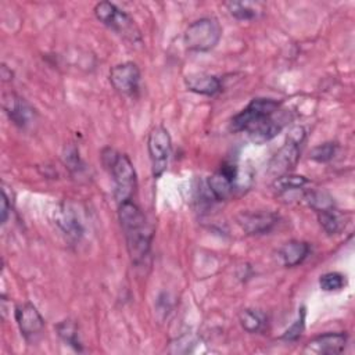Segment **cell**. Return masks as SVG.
<instances>
[{
	"mask_svg": "<svg viewBox=\"0 0 355 355\" xmlns=\"http://www.w3.org/2000/svg\"><path fill=\"white\" fill-rule=\"evenodd\" d=\"M280 105V101L273 98H252L245 108L232 116L229 129L234 133L244 132L252 143L263 144L276 137L286 123Z\"/></svg>",
	"mask_w": 355,
	"mask_h": 355,
	"instance_id": "6da1fadb",
	"label": "cell"
},
{
	"mask_svg": "<svg viewBox=\"0 0 355 355\" xmlns=\"http://www.w3.org/2000/svg\"><path fill=\"white\" fill-rule=\"evenodd\" d=\"M118 218L130 261L135 265H139L148 255L153 230L148 226L143 211L133 202V200L118 204Z\"/></svg>",
	"mask_w": 355,
	"mask_h": 355,
	"instance_id": "7a4b0ae2",
	"label": "cell"
},
{
	"mask_svg": "<svg viewBox=\"0 0 355 355\" xmlns=\"http://www.w3.org/2000/svg\"><path fill=\"white\" fill-rule=\"evenodd\" d=\"M101 161L112 176L114 197L116 202L121 204L132 200L137 187V176L130 158L126 154L105 147L101 151Z\"/></svg>",
	"mask_w": 355,
	"mask_h": 355,
	"instance_id": "3957f363",
	"label": "cell"
},
{
	"mask_svg": "<svg viewBox=\"0 0 355 355\" xmlns=\"http://www.w3.org/2000/svg\"><path fill=\"white\" fill-rule=\"evenodd\" d=\"M94 15L96 18L118 33L121 37L130 43H140L141 42V32L135 24L133 18L128 15L125 11L118 8L111 1H100L94 6Z\"/></svg>",
	"mask_w": 355,
	"mask_h": 355,
	"instance_id": "277c9868",
	"label": "cell"
},
{
	"mask_svg": "<svg viewBox=\"0 0 355 355\" xmlns=\"http://www.w3.org/2000/svg\"><path fill=\"white\" fill-rule=\"evenodd\" d=\"M222 37V26L214 17H202L191 22L183 35L187 50L205 53L212 50Z\"/></svg>",
	"mask_w": 355,
	"mask_h": 355,
	"instance_id": "5b68a950",
	"label": "cell"
},
{
	"mask_svg": "<svg viewBox=\"0 0 355 355\" xmlns=\"http://www.w3.org/2000/svg\"><path fill=\"white\" fill-rule=\"evenodd\" d=\"M147 150L151 161V172L157 179L166 171L172 153V139L166 128L158 125L150 130L147 137Z\"/></svg>",
	"mask_w": 355,
	"mask_h": 355,
	"instance_id": "8992f818",
	"label": "cell"
},
{
	"mask_svg": "<svg viewBox=\"0 0 355 355\" xmlns=\"http://www.w3.org/2000/svg\"><path fill=\"white\" fill-rule=\"evenodd\" d=\"M305 139V129L302 126H294L290 129L287 135V140L284 146L275 154L270 161L269 172L275 176H282L288 172L293 166H295L300 158V147Z\"/></svg>",
	"mask_w": 355,
	"mask_h": 355,
	"instance_id": "52a82bcc",
	"label": "cell"
},
{
	"mask_svg": "<svg viewBox=\"0 0 355 355\" xmlns=\"http://www.w3.org/2000/svg\"><path fill=\"white\" fill-rule=\"evenodd\" d=\"M110 82L112 87L123 94V96H133L139 90L140 83V69L137 64L132 61H126L118 65H114L110 69Z\"/></svg>",
	"mask_w": 355,
	"mask_h": 355,
	"instance_id": "ba28073f",
	"label": "cell"
},
{
	"mask_svg": "<svg viewBox=\"0 0 355 355\" xmlns=\"http://www.w3.org/2000/svg\"><path fill=\"white\" fill-rule=\"evenodd\" d=\"M237 165L234 164H222L219 171H216L214 175H211L207 179V189L212 198L215 201H223L227 200L233 190L234 184L237 182Z\"/></svg>",
	"mask_w": 355,
	"mask_h": 355,
	"instance_id": "9c48e42d",
	"label": "cell"
},
{
	"mask_svg": "<svg viewBox=\"0 0 355 355\" xmlns=\"http://www.w3.org/2000/svg\"><path fill=\"white\" fill-rule=\"evenodd\" d=\"M279 216L270 211H245L237 215V223L247 234H265L277 225Z\"/></svg>",
	"mask_w": 355,
	"mask_h": 355,
	"instance_id": "30bf717a",
	"label": "cell"
},
{
	"mask_svg": "<svg viewBox=\"0 0 355 355\" xmlns=\"http://www.w3.org/2000/svg\"><path fill=\"white\" fill-rule=\"evenodd\" d=\"M14 316L21 334L26 340H31L35 336L40 334L44 327V319L42 318L37 308L31 302H24L17 305L14 311Z\"/></svg>",
	"mask_w": 355,
	"mask_h": 355,
	"instance_id": "8fae6325",
	"label": "cell"
},
{
	"mask_svg": "<svg viewBox=\"0 0 355 355\" xmlns=\"http://www.w3.org/2000/svg\"><path fill=\"white\" fill-rule=\"evenodd\" d=\"M348 336L344 331L324 333L313 337L304 348L305 354L313 355H336L341 354L347 347Z\"/></svg>",
	"mask_w": 355,
	"mask_h": 355,
	"instance_id": "7c38bea8",
	"label": "cell"
},
{
	"mask_svg": "<svg viewBox=\"0 0 355 355\" xmlns=\"http://www.w3.org/2000/svg\"><path fill=\"white\" fill-rule=\"evenodd\" d=\"M3 108L8 115L10 121L18 128L29 126L36 116L32 105L15 93H7L3 97Z\"/></svg>",
	"mask_w": 355,
	"mask_h": 355,
	"instance_id": "4fadbf2b",
	"label": "cell"
},
{
	"mask_svg": "<svg viewBox=\"0 0 355 355\" xmlns=\"http://www.w3.org/2000/svg\"><path fill=\"white\" fill-rule=\"evenodd\" d=\"M184 85L187 90L202 96H215L222 90V83L219 78L209 73L187 75L184 78Z\"/></svg>",
	"mask_w": 355,
	"mask_h": 355,
	"instance_id": "5bb4252c",
	"label": "cell"
},
{
	"mask_svg": "<svg viewBox=\"0 0 355 355\" xmlns=\"http://www.w3.org/2000/svg\"><path fill=\"white\" fill-rule=\"evenodd\" d=\"M311 247L308 243L301 240H290L284 243L279 248V257L284 266L293 268L304 262V259L309 255Z\"/></svg>",
	"mask_w": 355,
	"mask_h": 355,
	"instance_id": "9a60e30c",
	"label": "cell"
},
{
	"mask_svg": "<svg viewBox=\"0 0 355 355\" xmlns=\"http://www.w3.org/2000/svg\"><path fill=\"white\" fill-rule=\"evenodd\" d=\"M57 225L61 227V230L71 239L73 240H79L83 234V227L82 223L79 222L78 216L75 215V212L67 207V205H61L60 209L57 211Z\"/></svg>",
	"mask_w": 355,
	"mask_h": 355,
	"instance_id": "2e32d148",
	"label": "cell"
},
{
	"mask_svg": "<svg viewBox=\"0 0 355 355\" xmlns=\"http://www.w3.org/2000/svg\"><path fill=\"white\" fill-rule=\"evenodd\" d=\"M241 327L248 333H258L266 324V315L258 309H243L239 315Z\"/></svg>",
	"mask_w": 355,
	"mask_h": 355,
	"instance_id": "e0dca14e",
	"label": "cell"
},
{
	"mask_svg": "<svg viewBox=\"0 0 355 355\" xmlns=\"http://www.w3.org/2000/svg\"><path fill=\"white\" fill-rule=\"evenodd\" d=\"M309 180L302 176V175H290V173H284L282 176H277L272 184L273 190L277 194H283L291 190H298L302 189Z\"/></svg>",
	"mask_w": 355,
	"mask_h": 355,
	"instance_id": "ac0fdd59",
	"label": "cell"
},
{
	"mask_svg": "<svg viewBox=\"0 0 355 355\" xmlns=\"http://www.w3.org/2000/svg\"><path fill=\"white\" fill-rule=\"evenodd\" d=\"M318 214V220H319V225L322 226V229L333 236V234H337L341 227H343V219L340 216V214L337 212V209L333 207V208H327V209H323V211H319L316 212Z\"/></svg>",
	"mask_w": 355,
	"mask_h": 355,
	"instance_id": "d6986e66",
	"label": "cell"
},
{
	"mask_svg": "<svg viewBox=\"0 0 355 355\" xmlns=\"http://www.w3.org/2000/svg\"><path fill=\"white\" fill-rule=\"evenodd\" d=\"M57 333L60 336V338L68 344L69 347H72L75 351H82V344L79 340V334H78V327L72 320H62L57 324Z\"/></svg>",
	"mask_w": 355,
	"mask_h": 355,
	"instance_id": "ffe728a7",
	"label": "cell"
},
{
	"mask_svg": "<svg viewBox=\"0 0 355 355\" xmlns=\"http://www.w3.org/2000/svg\"><path fill=\"white\" fill-rule=\"evenodd\" d=\"M230 15L240 21H250L257 17V8L254 3L250 1H227L225 3Z\"/></svg>",
	"mask_w": 355,
	"mask_h": 355,
	"instance_id": "44dd1931",
	"label": "cell"
},
{
	"mask_svg": "<svg viewBox=\"0 0 355 355\" xmlns=\"http://www.w3.org/2000/svg\"><path fill=\"white\" fill-rule=\"evenodd\" d=\"M305 201L316 212L334 207L333 198L324 191H306L305 193Z\"/></svg>",
	"mask_w": 355,
	"mask_h": 355,
	"instance_id": "7402d4cb",
	"label": "cell"
},
{
	"mask_svg": "<svg viewBox=\"0 0 355 355\" xmlns=\"http://www.w3.org/2000/svg\"><path fill=\"white\" fill-rule=\"evenodd\" d=\"M345 284V276L338 272H327L319 277V286L323 291H338Z\"/></svg>",
	"mask_w": 355,
	"mask_h": 355,
	"instance_id": "603a6c76",
	"label": "cell"
},
{
	"mask_svg": "<svg viewBox=\"0 0 355 355\" xmlns=\"http://www.w3.org/2000/svg\"><path fill=\"white\" fill-rule=\"evenodd\" d=\"M337 143L336 141H326L323 144H319L312 148L311 151V159L316 162H329L334 158L337 151Z\"/></svg>",
	"mask_w": 355,
	"mask_h": 355,
	"instance_id": "cb8c5ba5",
	"label": "cell"
},
{
	"mask_svg": "<svg viewBox=\"0 0 355 355\" xmlns=\"http://www.w3.org/2000/svg\"><path fill=\"white\" fill-rule=\"evenodd\" d=\"M304 327H305V308H301L295 322L283 333L280 338L287 341H294L301 336V333L304 331Z\"/></svg>",
	"mask_w": 355,
	"mask_h": 355,
	"instance_id": "d4e9b609",
	"label": "cell"
},
{
	"mask_svg": "<svg viewBox=\"0 0 355 355\" xmlns=\"http://www.w3.org/2000/svg\"><path fill=\"white\" fill-rule=\"evenodd\" d=\"M64 162L65 165L71 169V171H79L82 169V161L79 158V154H78V150L76 147L73 146H69L68 148H65V153H64Z\"/></svg>",
	"mask_w": 355,
	"mask_h": 355,
	"instance_id": "484cf974",
	"label": "cell"
},
{
	"mask_svg": "<svg viewBox=\"0 0 355 355\" xmlns=\"http://www.w3.org/2000/svg\"><path fill=\"white\" fill-rule=\"evenodd\" d=\"M11 204L12 201L8 200V194H7V189L3 187L1 190V223H6L8 212L11 211Z\"/></svg>",
	"mask_w": 355,
	"mask_h": 355,
	"instance_id": "4316f807",
	"label": "cell"
}]
</instances>
